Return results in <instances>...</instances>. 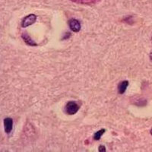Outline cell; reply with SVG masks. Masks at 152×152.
Segmentation results:
<instances>
[{
  "instance_id": "7a4b0ae2",
  "label": "cell",
  "mask_w": 152,
  "mask_h": 152,
  "mask_svg": "<svg viewBox=\"0 0 152 152\" xmlns=\"http://www.w3.org/2000/svg\"><path fill=\"white\" fill-rule=\"evenodd\" d=\"M37 20V16L34 14H31L29 15L26 16L21 21V27L22 28H27L28 26H31L34 23H35Z\"/></svg>"
},
{
  "instance_id": "277c9868",
  "label": "cell",
  "mask_w": 152,
  "mask_h": 152,
  "mask_svg": "<svg viewBox=\"0 0 152 152\" xmlns=\"http://www.w3.org/2000/svg\"><path fill=\"white\" fill-rule=\"evenodd\" d=\"M4 129L6 133H10L12 132V128H13V120L12 118L7 117L4 119Z\"/></svg>"
},
{
  "instance_id": "30bf717a",
  "label": "cell",
  "mask_w": 152,
  "mask_h": 152,
  "mask_svg": "<svg viewBox=\"0 0 152 152\" xmlns=\"http://www.w3.org/2000/svg\"><path fill=\"white\" fill-rule=\"evenodd\" d=\"M150 133H151V135H152V129H151V131H150Z\"/></svg>"
},
{
  "instance_id": "5b68a950",
  "label": "cell",
  "mask_w": 152,
  "mask_h": 152,
  "mask_svg": "<svg viewBox=\"0 0 152 152\" xmlns=\"http://www.w3.org/2000/svg\"><path fill=\"white\" fill-rule=\"evenodd\" d=\"M129 86V81H123L122 82L119 84L118 85V92L120 94H123L125 93L127 88Z\"/></svg>"
},
{
  "instance_id": "8992f818",
  "label": "cell",
  "mask_w": 152,
  "mask_h": 152,
  "mask_svg": "<svg viewBox=\"0 0 152 152\" xmlns=\"http://www.w3.org/2000/svg\"><path fill=\"white\" fill-rule=\"evenodd\" d=\"M72 2L78 4H84V5H92V4L97 3L100 0H70Z\"/></svg>"
},
{
  "instance_id": "9c48e42d",
  "label": "cell",
  "mask_w": 152,
  "mask_h": 152,
  "mask_svg": "<svg viewBox=\"0 0 152 152\" xmlns=\"http://www.w3.org/2000/svg\"><path fill=\"white\" fill-rule=\"evenodd\" d=\"M98 151L100 152L101 151L104 152V151H106V148L104 145H100V147H99V148H98Z\"/></svg>"
},
{
  "instance_id": "52a82bcc",
  "label": "cell",
  "mask_w": 152,
  "mask_h": 152,
  "mask_svg": "<svg viewBox=\"0 0 152 152\" xmlns=\"http://www.w3.org/2000/svg\"><path fill=\"white\" fill-rule=\"evenodd\" d=\"M21 37L23 38V40H24V42H25L27 44H28V45L37 46V43H35L34 41H33V40H32V39L31 38V37H29L28 35H27L26 34H23L21 35Z\"/></svg>"
},
{
  "instance_id": "ba28073f",
  "label": "cell",
  "mask_w": 152,
  "mask_h": 152,
  "mask_svg": "<svg viewBox=\"0 0 152 152\" xmlns=\"http://www.w3.org/2000/svg\"><path fill=\"white\" fill-rule=\"evenodd\" d=\"M105 131H106V130L104 129H102L99 130L98 132H97L95 133L94 135V140L98 141L99 139L101 138V136L104 135V132H105Z\"/></svg>"
},
{
  "instance_id": "6da1fadb",
  "label": "cell",
  "mask_w": 152,
  "mask_h": 152,
  "mask_svg": "<svg viewBox=\"0 0 152 152\" xmlns=\"http://www.w3.org/2000/svg\"><path fill=\"white\" fill-rule=\"evenodd\" d=\"M78 109H79V107L75 101L68 102L66 106V111L69 115H74V114H75L76 113L78 112Z\"/></svg>"
},
{
  "instance_id": "3957f363",
  "label": "cell",
  "mask_w": 152,
  "mask_h": 152,
  "mask_svg": "<svg viewBox=\"0 0 152 152\" xmlns=\"http://www.w3.org/2000/svg\"><path fill=\"white\" fill-rule=\"evenodd\" d=\"M69 26L73 32H79L81 30V24L77 19L72 18L69 21Z\"/></svg>"
}]
</instances>
